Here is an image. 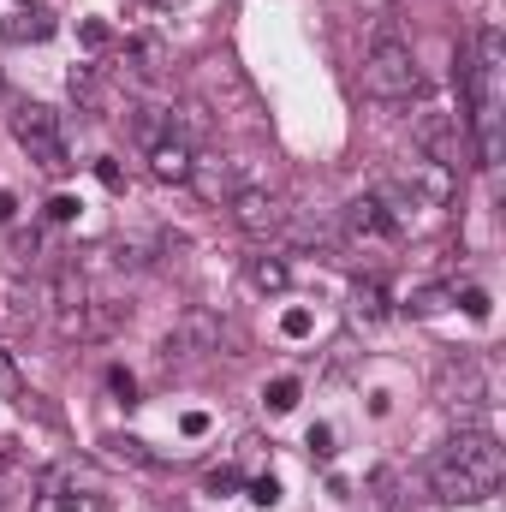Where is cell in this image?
Segmentation results:
<instances>
[{"label":"cell","mask_w":506,"mask_h":512,"mask_svg":"<svg viewBox=\"0 0 506 512\" xmlns=\"http://www.w3.org/2000/svg\"><path fill=\"white\" fill-rule=\"evenodd\" d=\"M506 477V453L495 435H483V429H465V435H453L441 453H435V465H429V489H435V501H483V495H495Z\"/></svg>","instance_id":"1"},{"label":"cell","mask_w":506,"mask_h":512,"mask_svg":"<svg viewBox=\"0 0 506 512\" xmlns=\"http://www.w3.org/2000/svg\"><path fill=\"white\" fill-rule=\"evenodd\" d=\"M364 90L376 102H411V96H423V72H417L411 42H399L393 30H376V42L364 54Z\"/></svg>","instance_id":"2"},{"label":"cell","mask_w":506,"mask_h":512,"mask_svg":"<svg viewBox=\"0 0 506 512\" xmlns=\"http://www.w3.org/2000/svg\"><path fill=\"white\" fill-rule=\"evenodd\" d=\"M12 137H18V149L42 167V173H66L72 167V155H66V131H60V114L54 108H42V102H18L12 108Z\"/></svg>","instance_id":"3"},{"label":"cell","mask_w":506,"mask_h":512,"mask_svg":"<svg viewBox=\"0 0 506 512\" xmlns=\"http://www.w3.org/2000/svg\"><path fill=\"white\" fill-rule=\"evenodd\" d=\"M411 137H417L423 161H435V167H447V173H459V167H465V143H471L465 114H417Z\"/></svg>","instance_id":"4"},{"label":"cell","mask_w":506,"mask_h":512,"mask_svg":"<svg viewBox=\"0 0 506 512\" xmlns=\"http://www.w3.org/2000/svg\"><path fill=\"white\" fill-rule=\"evenodd\" d=\"M227 209H233V227L251 233V239H274V233L286 227V203H280L274 191H262V185H239V191L227 197Z\"/></svg>","instance_id":"5"},{"label":"cell","mask_w":506,"mask_h":512,"mask_svg":"<svg viewBox=\"0 0 506 512\" xmlns=\"http://www.w3.org/2000/svg\"><path fill=\"white\" fill-rule=\"evenodd\" d=\"M221 340H227V328H221V316H215V310H185V316L173 322V334H167V358L221 352Z\"/></svg>","instance_id":"6"},{"label":"cell","mask_w":506,"mask_h":512,"mask_svg":"<svg viewBox=\"0 0 506 512\" xmlns=\"http://www.w3.org/2000/svg\"><path fill=\"white\" fill-rule=\"evenodd\" d=\"M441 399H447V405H459V411H477V405L489 399V370H483L477 358L453 364V370L441 376Z\"/></svg>","instance_id":"7"},{"label":"cell","mask_w":506,"mask_h":512,"mask_svg":"<svg viewBox=\"0 0 506 512\" xmlns=\"http://www.w3.org/2000/svg\"><path fill=\"white\" fill-rule=\"evenodd\" d=\"M399 185H405L417 203H447V197H453V173H447V167H435V161H423V155L405 167V179H399Z\"/></svg>","instance_id":"8"},{"label":"cell","mask_w":506,"mask_h":512,"mask_svg":"<svg viewBox=\"0 0 506 512\" xmlns=\"http://www.w3.org/2000/svg\"><path fill=\"white\" fill-rule=\"evenodd\" d=\"M191 161H197V149H191V143H179L173 131H167V137L149 149V167H155V179H173V185H185V179H191Z\"/></svg>","instance_id":"9"},{"label":"cell","mask_w":506,"mask_h":512,"mask_svg":"<svg viewBox=\"0 0 506 512\" xmlns=\"http://www.w3.org/2000/svg\"><path fill=\"white\" fill-rule=\"evenodd\" d=\"M185 185H197V197H209V203H227V197L239 191L233 167H227V161H209V155L191 161V179H185Z\"/></svg>","instance_id":"10"},{"label":"cell","mask_w":506,"mask_h":512,"mask_svg":"<svg viewBox=\"0 0 506 512\" xmlns=\"http://www.w3.org/2000/svg\"><path fill=\"white\" fill-rule=\"evenodd\" d=\"M346 233H352V239H393L399 227L381 215V203L364 191V197H352V203H346Z\"/></svg>","instance_id":"11"},{"label":"cell","mask_w":506,"mask_h":512,"mask_svg":"<svg viewBox=\"0 0 506 512\" xmlns=\"http://www.w3.org/2000/svg\"><path fill=\"white\" fill-rule=\"evenodd\" d=\"M352 322H364V328L387 322V292H381V280H358V286H352Z\"/></svg>","instance_id":"12"},{"label":"cell","mask_w":506,"mask_h":512,"mask_svg":"<svg viewBox=\"0 0 506 512\" xmlns=\"http://www.w3.org/2000/svg\"><path fill=\"white\" fill-rule=\"evenodd\" d=\"M245 280H251L256 292H286L292 268H286L280 256H251V262H245Z\"/></svg>","instance_id":"13"},{"label":"cell","mask_w":506,"mask_h":512,"mask_svg":"<svg viewBox=\"0 0 506 512\" xmlns=\"http://www.w3.org/2000/svg\"><path fill=\"white\" fill-rule=\"evenodd\" d=\"M435 310H447V286H417L411 292V316H435Z\"/></svg>","instance_id":"14"},{"label":"cell","mask_w":506,"mask_h":512,"mask_svg":"<svg viewBox=\"0 0 506 512\" xmlns=\"http://www.w3.org/2000/svg\"><path fill=\"white\" fill-rule=\"evenodd\" d=\"M262 399H268V411H292V405H298V382H292V376H280V382H268Z\"/></svg>","instance_id":"15"},{"label":"cell","mask_w":506,"mask_h":512,"mask_svg":"<svg viewBox=\"0 0 506 512\" xmlns=\"http://www.w3.org/2000/svg\"><path fill=\"white\" fill-rule=\"evenodd\" d=\"M0 399H24V376H18V364L0 352Z\"/></svg>","instance_id":"16"},{"label":"cell","mask_w":506,"mask_h":512,"mask_svg":"<svg viewBox=\"0 0 506 512\" xmlns=\"http://www.w3.org/2000/svg\"><path fill=\"white\" fill-rule=\"evenodd\" d=\"M459 304H465V316H471V322H489V292H483V286H465V292H459Z\"/></svg>","instance_id":"17"},{"label":"cell","mask_w":506,"mask_h":512,"mask_svg":"<svg viewBox=\"0 0 506 512\" xmlns=\"http://www.w3.org/2000/svg\"><path fill=\"white\" fill-rule=\"evenodd\" d=\"M251 501H256V507H274V501H280V483H274V477L251 483Z\"/></svg>","instance_id":"18"},{"label":"cell","mask_w":506,"mask_h":512,"mask_svg":"<svg viewBox=\"0 0 506 512\" xmlns=\"http://www.w3.org/2000/svg\"><path fill=\"white\" fill-rule=\"evenodd\" d=\"M280 328H286L292 340H304V334H310V310H286V322H280Z\"/></svg>","instance_id":"19"},{"label":"cell","mask_w":506,"mask_h":512,"mask_svg":"<svg viewBox=\"0 0 506 512\" xmlns=\"http://www.w3.org/2000/svg\"><path fill=\"white\" fill-rule=\"evenodd\" d=\"M96 173H102V185H108V191H120V185H126V179H120V161H96Z\"/></svg>","instance_id":"20"},{"label":"cell","mask_w":506,"mask_h":512,"mask_svg":"<svg viewBox=\"0 0 506 512\" xmlns=\"http://www.w3.org/2000/svg\"><path fill=\"white\" fill-rule=\"evenodd\" d=\"M209 489H215V495H233V489H239V471H215Z\"/></svg>","instance_id":"21"},{"label":"cell","mask_w":506,"mask_h":512,"mask_svg":"<svg viewBox=\"0 0 506 512\" xmlns=\"http://www.w3.org/2000/svg\"><path fill=\"white\" fill-rule=\"evenodd\" d=\"M48 215H54V221H72V215H78V203H72V197H54V203H48Z\"/></svg>","instance_id":"22"},{"label":"cell","mask_w":506,"mask_h":512,"mask_svg":"<svg viewBox=\"0 0 506 512\" xmlns=\"http://www.w3.org/2000/svg\"><path fill=\"white\" fill-rule=\"evenodd\" d=\"M108 387H114V393H120V399H131V393H137V382H131L126 370H114V376H108Z\"/></svg>","instance_id":"23"},{"label":"cell","mask_w":506,"mask_h":512,"mask_svg":"<svg viewBox=\"0 0 506 512\" xmlns=\"http://www.w3.org/2000/svg\"><path fill=\"white\" fill-rule=\"evenodd\" d=\"M0 221H12V197L6 191H0Z\"/></svg>","instance_id":"24"}]
</instances>
